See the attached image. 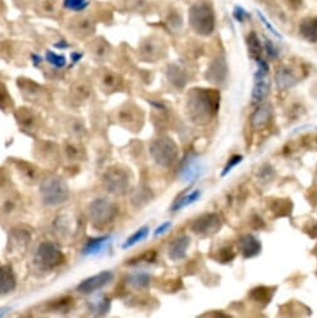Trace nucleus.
I'll list each match as a JSON object with an SVG mask.
<instances>
[{
    "label": "nucleus",
    "mask_w": 317,
    "mask_h": 318,
    "mask_svg": "<svg viewBox=\"0 0 317 318\" xmlns=\"http://www.w3.org/2000/svg\"><path fill=\"white\" fill-rule=\"evenodd\" d=\"M261 242L254 235H244L239 241V250L244 259H254L261 254Z\"/></svg>",
    "instance_id": "22"
},
{
    "label": "nucleus",
    "mask_w": 317,
    "mask_h": 318,
    "mask_svg": "<svg viewBox=\"0 0 317 318\" xmlns=\"http://www.w3.org/2000/svg\"><path fill=\"white\" fill-rule=\"evenodd\" d=\"M74 307V298L71 296H62L43 305V311L47 313H67Z\"/></svg>",
    "instance_id": "24"
},
{
    "label": "nucleus",
    "mask_w": 317,
    "mask_h": 318,
    "mask_svg": "<svg viewBox=\"0 0 317 318\" xmlns=\"http://www.w3.org/2000/svg\"><path fill=\"white\" fill-rule=\"evenodd\" d=\"M297 83V79L295 74L292 73V70L289 67L281 66L277 67V73H276V84L281 90H286V89L292 88L295 84Z\"/></svg>",
    "instance_id": "29"
},
{
    "label": "nucleus",
    "mask_w": 317,
    "mask_h": 318,
    "mask_svg": "<svg viewBox=\"0 0 317 318\" xmlns=\"http://www.w3.org/2000/svg\"><path fill=\"white\" fill-rule=\"evenodd\" d=\"M188 115L196 124H207L219 110L220 94L215 90L193 89L188 96Z\"/></svg>",
    "instance_id": "1"
},
{
    "label": "nucleus",
    "mask_w": 317,
    "mask_h": 318,
    "mask_svg": "<svg viewBox=\"0 0 317 318\" xmlns=\"http://www.w3.org/2000/svg\"><path fill=\"white\" fill-rule=\"evenodd\" d=\"M47 60L49 64H52L53 66L58 67V69H62L66 65V57L62 54H57L53 50H49L47 52Z\"/></svg>",
    "instance_id": "40"
},
{
    "label": "nucleus",
    "mask_w": 317,
    "mask_h": 318,
    "mask_svg": "<svg viewBox=\"0 0 317 318\" xmlns=\"http://www.w3.org/2000/svg\"><path fill=\"white\" fill-rule=\"evenodd\" d=\"M34 156L36 160L48 167H54L58 165L60 159V148L54 141H38L34 148Z\"/></svg>",
    "instance_id": "12"
},
{
    "label": "nucleus",
    "mask_w": 317,
    "mask_h": 318,
    "mask_svg": "<svg viewBox=\"0 0 317 318\" xmlns=\"http://www.w3.org/2000/svg\"><path fill=\"white\" fill-rule=\"evenodd\" d=\"M14 117L16 120V124L20 127V130L25 134L35 136L40 132L43 127V119L42 116L35 111L30 109L28 106H21L14 112Z\"/></svg>",
    "instance_id": "10"
},
{
    "label": "nucleus",
    "mask_w": 317,
    "mask_h": 318,
    "mask_svg": "<svg viewBox=\"0 0 317 318\" xmlns=\"http://www.w3.org/2000/svg\"><path fill=\"white\" fill-rule=\"evenodd\" d=\"M171 225H173V223L171 222H164L163 225H160L159 226V227L156 228V231H155V236H159V235H163V233H165L166 231H169V228L171 227Z\"/></svg>",
    "instance_id": "53"
},
{
    "label": "nucleus",
    "mask_w": 317,
    "mask_h": 318,
    "mask_svg": "<svg viewBox=\"0 0 317 318\" xmlns=\"http://www.w3.org/2000/svg\"><path fill=\"white\" fill-rule=\"evenodd\" d=\"M67 29L76 39H88L95 31V21L89 16L80 15L70 20Z\"/></svg>",
    "instance_id": "16"
},
{
    "label": "nucleus",
    "mask_w": 317,
    "mask_h": 318,
    "mask_svg": "<svg viewBox=\"0 0 317 318\" xmlns=\"http://www.w3.org/2000/svg\"><path fill=\"white\" fill-rule=\"evenodd\" d=\"M272 117V107L268 104H262L254 111L251 116V126L255 130H262L270 124Z\"/></svg>",
    "instance_id": "26"
},
{
    "label": "nucleus",
    "mask_w": 317,
    "mask_h": 318,
    "mask_svg": "<svg viewBox=\"0 0 317 318\" xmlns=\"http://www.w3.org/2000/svg\"><path fill=\"white\" fill-rule=\"evenodd\" d=\"M249 14L246 13L245 10H244L241 6H235L234 9V18L236 19L237 21H240V23H243L244 20H245V18H248Z\"/></svg>",
    "instance_id": "51"
},
{
    "label": "nucleus",
    "mask_w": 317,
    "mask_h": 318,
    "mask_svg": "<svg viewBox=\"0 0 317 318\" xmlns=\"http://www.w3.org/2000/svg\"><path fill=\"white\" fill-rule=\"evenodd\" d=\"M244 160L243 155H234L231 156V158L229 159V161H227L226 166L224 167V170H222L221 172V176H226L227 173L230 172V171L232 170V168L235 167L236 165H239V163H241V161Z\"/></svg>",
    "instance_id": "47"
},
{
    "label": "nucleus",
    "mask_w": 317,
    "mask_h": 318,
    "mask_svg": "<svg viewBox=\"0 0 317 318\" xmlns=\"http://www.w3.org/2000/svg\"><path fill=\"white\" fill-rule=\"evenodd\" d=\"M114 278V273L111 271H103L98 274L89 277L84 279L81 283H79L76 287V291L81 295H93L98 292L99 290L109 285Z\"/></svg>",
    "instance_id": "15"
},
{
    "label": "nucleus",
    "mask_w": 317,
    "mask_h": 318,
    "mask_svg": "<svg viewBox=\"0 0 317 318\" xmlns=\"http://www.w3.org/2000/svg\"><path fill=\"white\" fill-rule=\"evenodd\" d=\"M119 207L115 202L105 197H99L91 201L88 206V218L95 230H105L115 221Z\"/></svg>",
    "instance_id": "4"
},
{
    "label": "nucleus",
    "mask_w": 317,
    "mask_h": 318,
    "mask_svg": "<svg viewBox=\"0 0 317 318\" xmlns=\"http://www.w3.org/2000/svg\"><path fill=\"white\" fill-rule=\"evenodd\" d=\"M24 211V200L19 192L6 190L0 192V221H15Z\"/></svg>",
    "instance_id": "8"
},
{
    "label": "nucleus",
    "mask_w": 317,
    "mask_h": 318,
    "mask_svg": "<svg viewBox=\"0 0 317 318\" xmlns=\"http://www.w3.org/2000/svg\"><path fill=\"white\" fill-rule=\"evenodd\" d=\"M109 240L108 236H101V237H96V238H91L88 243L85 245L83 250L84 255H94L98 254L103 250L104 245L106 243V241Z\"/></svg>",
    "instance_id": "34"
},
{
    "label": "nucleus",
    "mask_w": 317,
    "mask_h": 318,
    "mask_svg": "<svg viewBox=\"0 0 317 318\" xmlns=\"http://www.w3.org/2000/svg\"><path fill=\"white\" fill-rule=\"evenodd\" d=\"M169 73H173L175 74V76H168L169 79H170L171 83L174 84V85H176L178 88H183L184 85H185L186 83V79H185V75L183 74V71H181L179 67L176 66H170V69H168Z\"/></svg>",
    "instance_id": "42"
},
{
    "label": "nucleus",
    "mask_w": 317,
    "mask_h": 318,
    "mask_svg": "<svg viewBox=\"0 0 317 318\" xmlns=\"http://www.w3.org/2000/svg\"><path fill=\"white\" fill-rule=\"evenodd\" d=\"M88 49L96 61H105L111 52V47L104 38H96L91 40L88 45Z\"/></svg>",
    "instance_id": "27"
},
{
    "label": "nucleus",
    "mask_w": 317,
    "mask_h": 318,
    "mask_svg": "<svg viewBox=\"0 0 317 318\" xmlns=\"http://www.w3.org/2000/svg\"><path fill=\"white\" fill-rule=\"evenodd\" d=\"M90 4V0H64V8L75 13H83Z\"/></svg>",
    "instance_id": "39"
},
{
    "label": "nucleus",
    "mask_w": 317,
    "mask_h": 318,
    "mask_svg": "<svg viewBox=\"0 0 317 318\" xmlns=\"http://www.w3.org/2000/svg\"><path fill=\"white\" fill-rule=\"evenodd\" d=\"M39 195L43 205L47 207H57L69 200L70 190L60 176L50 173L40 180Z\"/></svg>",
    "instance_id": "3"
},
{
    "label": "nucleus",
    "mask_w": 317,
    "mask_h": 318,
    "mask_svg": "<svg viewBox=\"0 0 317 318\" xmlns=\"http://www.w3.org/2000/svg\"><path fill=\"white\" fill-rule=\"evenodd\" d=\"M305 232H306L310 237H317V221H315V222L312 223H307L306 228H305Z\"/></svg>",
    "instance_id": "52"
},
{
    "label": "nucleus",
    "mask_w": 317,
    "mask_h": 318,
    "mask_svg": "<svg viewBox=\"0 0 317 318\" xmlns=\"http://www.w3.org/2000/svg\"><path fill=\"white\" fill-rule=\"evenodd\" d=\"M150 155L157 165L170 167L176 162L179 156V148L171 137L159 136L150 144Z\"/></svg>",
    "instance_id": "5"
},
{
    "label": "nucleus",
    "mask_w": 317,
    "mask_h": 318,
    "mask_svg": "<svg viewBox=\"0 0 317 318\" xmlns=\"http://www.w3.org/2000/svg\"><path fill=\"white\" fill-rule=\"evenodd\" d=\"M248 45H249V50H250L251 57H256V59H258L261 53V47L255 34H251L250 37L248 38Z\"/></svg>",
    "instance_id": "43"
},
{
    "label": "nucleus",
    "mask_w": 317,
    "mask_h": 318,
    "mask_svg": "<svg viewBox=\"0 0 317 318\" xmlns=\"http://www.w3.org/2000/svg\"><path fill=\"white\" fill-rule=\"evenodd\" d=\"M155 256H156V254H155L154 251H150V252L147 251L145 252V254L140 255V256L136 257V259L130 260L127 265L132 266V265H139V264H149V262L155 261Z\"/></svg>",
    "instance_id": "44"
},
{
    "label": "nucleus",
    "mask_w": 317,
    "mask_h": 318,
    "mask_svg": "<svg viewBox=\"0 0 317 318\" xmlns=\"http://www.w3.org/2000/svg\"><path fill=\"white\" fill-rule=\"evenodd\" d=\"M90 308L96 316H104L110 310V300L105 297H101L99 300L93 301L90 303Z\"/></svg>",
    "instance_id": "37"
},
{
    "label": "nucleus",
    "mask_w": 317,
    "mask_h": 318,
    "mask_svg": "<svg viewBox=\"0 0 317 318\" xmlns=\"http://www.w3.org/2000/svg\"><path fill=\"white\" fill-rule=\"evenodd\" d=\"M222 221L217 213H204L191 223V231L196 235L212 236L221 228Z\"/></svg>",
    "instance_id": "14"
},
{
    "label": "nucleus",
    "mask_w": 317,
    "mask_h": 318,
    "mask_svg": "<svg viewBox=\"0 0 317 318\" xmlns=\"http://www.w3.org/2000/svg\"><path fill=\"white\" fill-rule=\"evenodd\" d=\"M33 59H34V64H40L42 62V57L40 56H36V55H33Z\"/></svg>",
    "instance_id": "56"
},
{
    "label": "nucleus",
    "mask_w": 317,
    "mask_h": 318,
    "mask_svg": "<svg viewBox=\"0 0 317 318\" xmlns=\"http://www.w3.org/2000/svg\"><path fill=\"white\" fill-rule=\"evenodd\" d=\"M273 175H275V170L270 165H263L258 170L257 177L261 180V182H270V180H272Z\"/></svg>",
    "instance_id": "45"
},
{
    "label": "nucleus",
    "mask_w": 317,
    "mask_h": 318,
    "mask_svg": "<svg viewBox=\"0 0 317 318\" xmlns=\"http://www.w3.org/2000/svg\"><path fill=\"white\" fill-rule=\"evenodd\" d=\"M202 170H204V167H202L199 159L193 155H190L186 158L183 166H181L180 179L184 182H191L201 175Z\"/></svg>",
    "instance_id": "19"
},
{
    "label": "nucleus",
    "mask_w": 317,
    "mask_h": 318,
    "mask_svg": "<svg viewBox=\"0 0 317 318\" xmlns=\"http://www.w3.org/2000/svg\"><path fill=\"white\" fill-rule=\"evenodd\" d=\"M235 255L236 254H235L231 246H225V247H222L217 251V256L215 259L219 262H221V264H227V262L232 261L235 259Z\"/></svg>",
    "instance_id": "41"
},
{
    "label": "nucleus",
    "mask_w": 317,
    "mask_h": 318,
    "mask_svg": "<svg viewBox=\"0 0 317 318\" xmlns=\"http://www.w3.org/2000/svg\"><path fill=\"white\" fill-rule=\"evenodd\" d=\"M312 191H314V192H312L311 196H310V197H311V202L314 205H317V189L316 190H312Z\"/></svg>",
    "instance_id": "55"
},
{
    "label": "nucleus",
    "mask_w": 317,
    "mask_h": 318,
    "mask_svg": "<svg viewBox=\"0 0 317 318\" xmlns=\"http://www.w3.org/2000/svg\"><path fill=\"white\" fill-rule=\"evenodd\" d=\"M31 241V231L24 226H16L9 231L6 243V259L10 261H20L28 252Z\"/></svg>",
    "instance_id": "6"
},
{
    "label": "nucleus",
    "mask_w": 317,
    "mask_h": 318,
    "mask_svg": "<svg viewBox=\"0 0 317 318\" xmlns=\"http://www.w3.org/2000/svg\"><path fill=\"white\" fill-rule=\"evenodd\" d=\"M149 231H150V228L147 227V226H144V227L139 228V230H137L134 235H131L129 238H127V242L124 243V246H123V247H124V249H127V247H131V246L136 245L137 242H141V241H144L145 238L149 236Z\"/></svg>",
    "instance_id": "38"
},
{
    "label": "nucleus",
    "mask_w": 317,
    "mask_h": 318,
    "mask_svg": "<svg viewBox=\"0 0 317 318\" xmlns=\"http://www.w3.org/2000/svg\"><path fill=\"white\" fill-rule=\"evenodd\" d=\"M14 168L16 170L18 175L20 176V179L26 185H35L42 180L40 176V168L34 163L28 162L25 160H20V159H15L11 160Z\"/></svg>",
    "instance_id": "17"
},
{
    "label": "nucleus",
    "mask_w": 317,
    "mask_h": 318,
    "mask_svg": "<svg viewBox=\"0 0 317 318\" xmlns=\"http://www.w3.org/2000/svg\"><path fill=\"white\" fill-rule=\"evenodd\" d=\"M18 88L20 89L21 95L25 100L36 104V105H45L48 103L49 95H48L47 90L42 85L36 84L35 81L25 78L18 79Z\"/></svg>",
    "instance_id": "13"
},
{
    "label": "nucleus",
    "mask_w": 317,
    "mask_h": 318,
    "mask_svg": "<svg viewBox=\"0 0 317 318\" xmlns=\"http://www.w3.org/2000/svg\"><path fill=\"white\" fill-rule=\"evenodd\" d=\"M74 218L70 215L63 212L60 215L53 221V232L58 238L63 241H67L72 237L75 232H76V225L74 223Z\"/></svg>",
    "instance_id": "18"
},
{
    "label": "nucleus",
    "mask_w": 317,
    "mask_h": 318,
    "mask_svg": "<svg viewBox=\"0 0 317 318\" xmlns=\"http://www.w3.org/2000/svg\"><path fill=\"white\" fill-rule=\"evenodd\" d=\"M301 33L311 43L317 42V20H307L301 25Z\"/></svg>",
    "instance_id": "36"
},
{
    "label": "nucleus",
    "mask_w": 317,
    "mask_h": 318,
    "mask_svg": "<svg viewBox=\"0 0 317 318\" xmlns=\"http://www.w3.org/2000/svg\"><path fill=\"white\" fill-rule=\"evenodd\" d=\"M93 95V88L86 80H75L70 88V98L74 103L84 104Z\"/></svg>",
    "instance_id": "23"
},
{
    "label": "nucleus",
    "mask_w": 317,
    "mask_h": 318,
    "mask_svg": "<svg viewBox=\"0 0 317 318\" xmlns=\"http://www.w3.org/2000/svg\"><path fill=\"white\" fill-rule=\"evenodd\" d=\"M265 49H266V53H267V55L270 57H277L279 56V50L276 49L275 45L272 44V42L271 40H265Z\"/></svg>",
    "instance_id": "50"
},
{
    "label": "nucleus",
    "mask_w": 317,
    "mask_h": 318,
    "mask_svg": "<svg viewBox=\"0 0 317 318\" xmlns=\"http://www.w3.org/2000/svg\"><path fill=\"white\" fill-rule=\"evenodd\" d=\"M99 85L103 89L105 93H114L118 90L122 85V78L116 73H114L113 70L103 69L99 73Z\"/></svg>",
    "instance_id": "25"
},
{
    "label": "nucleus",
    "mask_w": 317,
    "mask_h": 318,
    "mask_svg": "<svg viewBox=\"0 0 317 318\" xmlns=\"http://www.w3.org/2000/svg\"><path fill=\"white\" fill-rule=\"evenodd\" d=\"M10 185H11L10 173L8 172L6 168L0 167V192L9 190Z\"/></svg>",
    "instance_id": "46"
},
{
    "label": "nucleus",
    "mask_w": 317,
    "mask_h": 318,
    "mask_svg": "<svg viewBox=\"0 0 317 318\" xmlns=\"http://www.w3.org/2000/svg\"><path fill=\"white\" fill-rule=\"evenodd\" d=\"M4 11V3H3V0H0V14L3 13Z\"/></svg>",
    "instance_id": "57"
},
{
    "label": "nucleus",
    "mask_w": 317,
    "mask_h": 318,
    "mask_svg": "<svg viewBox=\"0 0 317 318\" xmlns=\"http://www.w3.org/2000/svg\"><path fill=\"white\" fill-rule=\"evenodd\" d=\"M81 57H83V54H81V53H80V54H79V53H72V54H71V61L75 64V62L79 61V60H80Z\"/></svg>",
    "instance_id": "54"
},
{
    "label": "nucleus",
    "mask_w": 317,
    "mask_h": 318,
    "mask_svg": "<svg viewBox=\"0 0 317 318\" xmlns=\"http://www.w3.org/2000/svg\"><path fill=\"white\" fill-rule=\"evenodd\" d=\"M270 210L275 216L279 217H284V216H289L291 213L292 204L290 200L287 199H276L270 200Z\"/></svg>",
    "instance_id": "33"
},
{
    "label": "nucleus",
    "mask_w": 317,
    "mask_h": 318,
    "mask_svg": "<svg viewBox=\"0 0 317 318\" xmlns=\"http://www.w3.org/2000/svg\"><path fill=\"white\" fill-rule=\"evenodd\" d=\"M270 89V80H268V65L265 60L257 59V70L255 74V81H254L253 95L251 100L254 104L261 103L266 98Z\"/></svg>",
    "instance_id": "11"
},
{
    "label": "nucleus",
    "mask_w": 317,
    "mask_h": 318,
    "mask_svg": "<svg viewBox=\"0 0 317 318\" xmlns=\"http://www.w3.org/2000/svg\"><path fill=\"white\" fill-rule=\"evenodd\" d=\"M16 274L11 265H0V297L13 292L16 288Z\"/></svg>",
    "instance_id": "20"
},
{
    "label": "nucleus",
    "mask_w": 317,
    "mask_h": 318,
    "mask_svg": "<svg viewBox=\"0 0 317 318\" xmlns=\"http://www.w3.org/2000/svg\"><path fill=\"white\" fill-rule=\"evenodd\" d=\"M190 246V237L188 235H179L170 241L168 255L173 261H180L186 257V251Z\"/></svg>",
    "instance_id": "21"
},
{
    "label": "nucleus",
    "mask_w": 317,
    "mask_h": 318,
    "mask_svg": "<svg viewBox=\"0 0 317 318\" xmlns=\"http://www.w3.org/2000/svg\"><path fill=\"white\" fill-rule=\"evenodd\" d=\"M273 288L265 287V286H260V287H255L251 290L249 297L254 301V302L258 303L261 306H266L271 302L273 296Z\"/></svg>",
    "instance_id": "32"
},
{
    "label": "nucleus",
    "mask_w": 317,
    "mask_h": 318,
    "mask_svg": "<svg viewBox=\"0 0 317 318\" xmlns=\"http://www.w3.org/2000/svg\"><path fill=\"white\" fill-rule=\"evenodd\" d=\"M151 276L146 272H136L127 276V285L135 291H144L149 287Z\"/></svg>",
    "instance_id": "30"
},
{
    "label": "nucleus",
    "mask_w": 317,
    "mask_h": 318,
    "mask_svg": "<svg viewBox=\"0 0 317 318\" xmlns=\"http://www.w3.org/2000/svg\"><path fill=\"white\" fill-rule=\"evenodd\" d=\"M66 130L67 134H70V136L77 141L86 135L85 124L79 117H69L66 121Z\"/></svg>",
    "instance_id": "31"
},
{
    "label": "nucleus",
    "mask_w": 317,
    "mask_h": 318,
    "mask_svg": "<svg viewBox=\"0 0 317 318\" xmlns=\"http://www.w3.org/2000/svg\"><path fill=\"white\" fill-rule=\"evenodd\" d=\"M200 196H201V191H200V190H193L192 192H190V194L185 195V196H183L181 199H179L171 210H173V211H179V210L184 209V207L189 206V205L197 201V200L200 199Z\"/></svg>",
    "instance_id": "35"
},
{
    "label": "nucleus",
    "mask_w": 317,
    "mask_h": 318,
    "mask_svg": "<svg viewBox=\"0 0 317 318\" xmlns=\"http://www.w3.org/2000/svg\"><path fill=\"white\" fill-rule=\"evenodd\" d=\"M65 262V256L59 245L53 241H42L33 254L31 266L35 271L48 273L62 266Z\"/></svg>",
    "instance_id": "2"
},
{
    "label": "nucleus",
    "mask_w": 317,
    "mask_h": 318,
    "mask_svg": "<svg viewBox=\"0 0 317 318\" xmlns=\"http://www.w3.org/2000/svg\"><path fill=\"white\" fill-rule=\"evenodd\" d=\"M257 16H258V18H260L261 23H262V24H263V25H265V26H266V29H267V30H268V31H271V33H272V34H273V35H275V37H277V38H279V39H282V35H281V34H280V33H279V31H276V29H275V28H273V26H272V25H271V23H270V21H268V20H267V19H266V18H265V15H263V14H262V13H261V11H260V10H257Z\"/></svg>",
    "instance_id": "49"
},
{
    "label": "nucleus",
    "mask_w": 317,
    "mask_h": 318,
    "mask_svg": "<svg viewBox=\"0 0 317 318\" xmlns=\"http://www.w3.org/2000/svg\"><path fill=\"white\" fill-rule=\"evenodd\" d=\"M130 176L129 170L122 165L109 166L103 175V185L109 194L124 195L129 191Z\"/></svg>",
    "instance_id": "7"
},
{
    "label": "nucleus",
    "mask_w": 317,
    "mask_h": 318,
    "mask_svg": "<svg viewBox=\"0 0 317 318\" xmlns=\"http://www.w3.org/2000/svg\"><path fill=\"white\" fill-rule=\"evenodd\" d=\"M57 0H42V11L47 14H55L57 13Z\"/></svg>",
    "instance_id": "48"
},
{
    "label": "nucleus",
    "mask_w": 317,
    "mask_h": 318,
    "mask_svg": "<svg viewBox=\"0 0 317 318\" xmlns=\"http://www.w3.org/2000/svg\"><path fill=\"white\" fill-rule=\"evenodd\" d=\"M114 120L131 132H139L144 124V112L135 104L127 103L114 112Z\"/></svg>",
    "instance_id": "9"
},
{
    "label": "nucleus",
    "mask_w": 317,
    "mask_h": 318,
    "mask_svg": "<svg viewBox=\"0 0 317 318\" xmlns=\"http://www.w3.org/2000/svg\"><path fill=\"white\" fill-rule=\"evenodd\" d=\"M77 140H71V141H66L63 146V154H64L65 159L70 162H79V161L85 159V150L80 144L75 143Z\"/></svg>",
    "instance_id": "28"
}]
</instances>
